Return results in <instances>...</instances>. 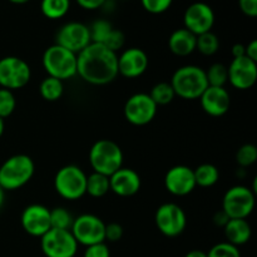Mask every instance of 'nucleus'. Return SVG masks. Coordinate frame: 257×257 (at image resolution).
<instances>
[{
	"label": "nucleus",
	"mask_w": 257,
	"mask_h": 257,
	"mask_svg": "<svg viewBox=\"0 0 257 257\" xmlns=\"http://www.w3.org/2000/svg\"><path fill=\"white\" fill-rule=\"evenodd\" d=\"M77 74L89 84H109L119 75L117 53L99 43H90L77 54Z\"/></svg>",
	"instance_id": "obj_1"
},
{
	"label": "nucleus",
	"mask_w": 257,
	"mask_h": 257,
	"mask_svg": "<svg viewBox=\"0 0 257 257\" xmlns=\"http://www.w3.org/2000/svg\"><path fill=\"white\" fill-rule=\"evenodd\" d=\"M170 83L175 94L187 100L200 99L208 87L206 70L197 65H185L178 68L173 73Z\"/></svg>",
	"instance_id": "obj_2"
},
{
	"label": "nucleus",
	"mask_w": 257,
	"mask_h": 257,
	"mask_svg": "<svg viewBox=\"0 0 257 257\" xmlns=\"http://www.w3.org/2000/svg\"><path fill=\"white\" fill-rule=\"evenodd\" d=\"M34 171V161L29 156H12L0 167V187L4 191L19 190L32 180Z\"/></svg>",
	"instance_id": "obj_3"
},
{
	"label": "nucleus",
	"mask_w": 257,
	"mask_h": 257,
	"mask_svg": "<svg viewBox=\"0 0 257 257\" xmlns=\"http://www.w3.org/2000/svg\"><path fill=\"white\" fill-rule=\"evenodd\" d=\"M89 163L94 172L110 177L123 167V152L113 141L99 140L90 148Z\"/></svg>",
	"instance_id": "obj_4"
},
{
	"label": "nucleus",
	"mask_w": 257,
	"mask_h": 257,
	"mask_svg": "<svg viewBox=\"0 0 257 257\" xmlns=\"http://www.w3.org/2000/svg\"><path fill=\"white\" fill-rule=\"evenodd\" d=\"M42 62L48 77L57 78L63 82L77 74V54L58 44L45 50Z\"/></svg>",
	"instance_id": "obj_5"
},
{
	"label": "nucleus",
	"mask_w": 257,
	"mask_h": 257,
	"mask_svg": "<svg viewBox=\"0 0 257 257\" xmlns=\"http://www.w3.org/2000/svg\"><path fill=\"white\" fill-rule=\"evenodd\" d=\"M54 187L60 197L77 201L87 193V175L78 166H64L55 175Z\"/></svg>",
	"instance_id": "obj_6"
},
{
	"label": "nucleus",
	"mask_w": 257,
	"mask_h": 257,
	"mask_svg": "<svg viewBox=\"0 0 257 257\" xmlns=\"http://www.w3.org/2000/svg\"><path fill=\"white\" fill-rule=\"evenodd\" d=\"M255 208V192L245 186H233L225 193L222 200V211L230 220L246 218Z\"/></svg>",
	"instance_id": "obj_7"
},
{
	"label": "nucleus",
	"mask_w": 257,
	"mask_h": 257,
	"mask_svg": "<svg viewBox=\"0 0 257 257\" xmlns=\"http://www.w3.org/2000/svg\"><path fill=\"white\" fill-rule=\"evenodd\" d=\"M70 232L74 236L78 245L80 243L88 247V246L104 242L105 223L98 216L84 213L74 218Z\"/></svg>",
	"instance_id": "obj_8"
},
{
	"label": "nucleus",
	"mask_w": 257,
	"mask_h": 257,
	"mask_svg": "<svg viewBox=\"0 0 257 257\" xmlns=\"http://www.w3.org/2000/svg\"><path fill=\"white\" fill-rule=\"evenodd\" d=\"M40 247L47 257H74L78 242L70 230L50 228L40 237Z\"/></svg>",
	"instance_id": "obj_9"
},
{
	"label": "nucleus",
	"mask_w": 257,
	"mask_h": 257,
	"mask_svg": "<svg viewBox=\"0 0 257 257\" xmlns=\"http://www.w3.org/2000/svg\"><path fill=\"white\" fill-rule=\"evenodd\" d=\"M32 78V70L24 59L18 57H5L0 59V85L5 89L14 90L25 87Z\"/></svg>",
	"instance_id": "obj_10"
},
{
	"label": "nucleus",
	"mask_w": 257,
	"mask_h": 257,
	"mask_svg": "<svg viewBox=\"0 0 257 257\" xmlns=\"http://www.w3.org/2000/svg\"><path fill=\"white\" fill-rule=\"evenodd\" d=\"M157 228L167 237H176L185 231L187 217L182 207L176 203H163L156 212Z\"/></svg>",
	"instance_id": "obj_11"
},
{
	"label": "nucleus",
	"mask_w": 257,
	"mask_h": 257,
	"mask_svg": "<svg viewBox=\"0 0 257 257\" xmlns=\"http://www.w3.org/2000/svg\"><path fill=\"white\" fill-rule=\"evenodd\" d=\"M157 104L147 93H137L127 99L124 104V117L131 124L146 125L155 119Z\"/></svg>",
	"instance_id": "obj_12"
},
{
	"label": "nucleus",
	"mask_w": 257,
	"mask_h": 257,
	"mask_svg": "<svg viewBox=\"0 0 257 257\" xmlns=\"http://www.w3.org/2000/svg\"><path fill=\"white\" fill-rule=\"evenodd\" d=\"M90 43L92 40H90L89 27L79 22H70L58 30L55 44L78 54Z\"/></svg>",
	"instance_id": "obj_13"
},
{
	"label": "nucleus",
	"mask_w": 257,
	"mask_h": 257,
	"mask_svg": "<svg viewBox=\"0 0 257 257\" xmlns=\"http://www.w3.org/2000/svg\"><path fill=\"white\" fill-rule=\"evenodd\" d=\"M183 23H185L186 29L197 37L203 33L211 32L215 24V13L212 8L206 3H193L186 9Z\"/></svg>",
	"instance_id": "obj_14"
},
{
	"label": "nucleus",
	"mask_w": 257,
	"mask_h": 257,
	"mask_svg": "<svg viewBox=\"0 0 257 257\" xmlns=\"http://www.w3.org/2000/svg\"><path fill=\"white\" fill-rule=\"evenodd\" d=\"M228 82L240 90H247L255 85L257 80V63L247 57L233 58L227 67Z\"/></svg>",
	"instance_id": "obj_15"
},
{
	"label": "nucleus",
	"mask_w": 257,
	"mask_h": 257,
	"mask_svg": "<svg viewBox=\"0 0 257 257\" xmlns=\"http://www.w3.org/2000/svg\"><path fill=\"white\" fill-rule=\"evenodd\" d=\"M22 227L30 236L42 237L52 228L50 210L43 205H30L22 213Z\"/></svg>",
	"instance_id": "obj_16"
},
{
	"label": "nucleus",
	"mask_w": 257,
	"mask_h": 257,
	"mask_svg": "<svg viewBox=\"0 0 257 257\" xmlns=\"http://www.w3.org/2000/svg\"><path fill=\"white\" fill-rule=\"evenodd\" d=\"M165 186L173 196H187L196 188L195 173L192 168L187 166L178 165L170 168L166 173Z\"/></svg>",
	"instance_id": "obj_17"
},
{
	"label": "nucleus",
	"mask_w": 257,
	"mask_h": 257,
	"mask_svg": "<svg viewBox=\"0 0 257 257\" xmlns=\"http://www.w3.org/2000/svg\"><path fill=\"white\" fill-rule=\"evenodd\" d=\"M148 68V55L140 48H128L118 55V73L125 78H138Z\"/></svg>",
	"instance_id": "obj_18"
},
{
	"label": "nucleus",
	"mask_w": 257,
	"mask_h": 257,
	"mask_svg": "<svg viewBox=\"0 0 257 257\" xmlns=\"http://www.w3.org/2000/svg\"><path fill=\"white\" fill-rule=\"evenodd\" d=\"M201 107L211 117H222L230 109V93L225 87H210L200 97Z\"/></svg>",
	"instance_id": "obj_19"
},
{
	"label": "nucleus",
	"mask_w": 257,
	"mask_h": 257,
	"mask_svg": "<svg viewBox=\"0 0 257 257\" xmlns=\"http://www.w3.org/2000/svg\"><path fill=\"white\" fill-rule=\"evenodd\" d=\"M141 185L140 175L132 168L122 167L109 177L110 191L120 197L135 196L141 190Z\"/></svg>",
	"instance_id": "obj_20"
},
{
	"label": "nucleus",
	"mask_w": 257,
	"mask_h": 257,
	"mask_svg": "<svg viewBox=\"0 0 257 257\" xmlns=\"http://www.w3.org/2000/svg\"><path fill=\"white\" fill-rule=\"evenodd\" d=\"M196 40L197 37L187 30L186 28L177 29L171 34L168 39L170 50L177 57H187L196 50Z\"/></svg>",
	"instance_id": "obj_21"
},
{
	"label": "nucleus",
	"mask_w": 257,
	"mask_h": 257,
	"mask_svg": "<svg viewBox=\"0 0 257 257\" xmlns=\"http://www.w3.org/2000/svg\"><path fill=\"white\" fill-rule=\"evenodd\" d=\"M223 230H225V236L227 238V242L236 246V247L247 243L250 241L251 235H252L250 223L247 222V220H243V218L228 220Z\"/></svg>",
	"instance_id": "obj_22"
},
{
	"label": "nucleus",
	"mask_w": 257,
	"mask_h": 257,
	"mask_svg": "<svg viewBox=\"0 0 257 257\" xmlns=\"http://www.w3.org/2000/svg\"><path fill=\"white\" fill-rule=\"evenodd\" d=\"M193 173H195L196 186L200 187H212L220 180L218 168L211 163L200 165L196 170H193Z\"/></svg>",
	"instance_id": "obj_23"
},
{
	"label": "nucleus",
	"mask_w": 257,
	"mask_h": 257,
	"mask_svg": "<svg viewBox=\"0 0 257 257\" xmlns=\"http://www.w3.org/2000/svg\"><path fill=\"white\" fill-rule=\"evenodd\" d=\"M110 191L109 177L100 173L93 172L87 176V193L92 197L99 198L107 195Z\"/></svg>",
	"instance_id": "obj_24"
},
{
	"label": "nucleus",
	"mask_w": 257,
	"mask_h": 257,
	"mask_svg": "<svg viewBox=\"0 0 257 257\" xmlns=\"http://www.w3.org/2000/svg\"><path fill=\"white\" fill-rule=\"evenodd\" d=\"M40 95L43 99L47 102H55V100L60 99L64 92V85H63L62 80L57 79L53 77H47L42 80L39 87Z\"/></svg>",
	"instance_id": "obj_25"
},
{
	"label": "nucleus",
	"mask_w": 257,
	"mask_h": 257,
	"mask_svg": "<svg viewBox=\"0 0 257 257\" xmlns=\"http://www.w3.org/2000/svg\"><path fill=\"white\" fill-rule=\"evenodd\" d=\"M70 8V0H42L40 10L48 19H60Z\"/></svg>",
	"instance_id": "obj_26"
},
{
	"label": "nucleus",
	"mask_w": 257,
	"mask_h": 257,
	"mask_svg": "<svg viewBox=\"0 0 257 257\" xmlns=\"http://www.w3.org/2000/svg\"><path fill=\"white\" fill-rule=\"evenodd\" d=\"M150 97L152 98V100L158 107V105L170 104V103L175 99L176 94L171 83L161 82L157 83V84L152 88V90H151L150 93Z\"/></svg>",
	"instance_id": "obj_27"
},
{
	"label": "nucleus",
	"mask_w": 257,
	"mask_h": 257,
	"mask_svg": "<svg viewBox=\"0 0 257 257\" xmlns=\"http://www.w3.org/2000/svg\"><path fill=\"white\" fill-rule=\"evenodd\" d=\"M196 49L203 55H213L220 49V40L216 34L212 32L203 33V34L197 35L196 40Z\"/></svg>",
	"instance_id": "obj_28"
},
{
	"label": "nucleus",
	"mask_w": 257,
	"mask_h": 257,
	"mask_svg": "<svg viewBox=\"0 0 257 257\" xmlns=\"http://www.w3.org/2000/svg\"><path fill=\"white\" fill-rule=\"evenodd\" d=\"M206 77L210 87H225L228 82L227 67L222 63H215L206 70Z\"/></svg>",
	"instance_id": "obj_29"
},
{
	"label": "nucleus",
	"mask_w": 257,
	"mask_h": 257,
	"mask_svg": "<svg viewBox=\"0 0 257 257\" xmlns=\"http://www.w3.org/2000/svg\"><path fill=\"white\" fill-rule=\"evenodd\" d=\"M74 218L64 207H55L50 210V225L58 230H70Z\"/></svg>",
	"instance_id": "obj_30"
},
{
	"label": "nucleus",
	"mask_w": 257,
	"mask_h": 257,
	"mask_svg": "<svg viewBox=\"0 0 257 257\" xmlns=\"http://www.w3.org/2000/svg\"><path fill=\"white\" fill-rule=\"evenodd\" d=\"M257 161V148L255 145L246 143L238 148L236 153V162L241 168H246L252 166Z\"/></svg>",
	"instance_id": "obj_31"
},
{
	"label": "nucleus",
	"mask_w": 257,
	"mask_h": 257,
	"mask_svg": "<svg viewBox=\"0 0 257 257\" xmlns=\"http://www.w3.org/2000/svg\"><path fill=\"white\" fill-rule=\"evenodd\" d=\"M113 27L110 25L109 22H107V20H95L92 24V27L89 28L90 40H92V43H99V44H103V42H104L105 38L109 35Z\"/></svg>",
	"instance_id": "obj_32"
},
{
	"label": "nucleus",
	"mask_w": 257,
	"mask_h": 257,
	"mask_svg": "<svg viewBox=\"0 0 257 257\" xmlns=\"http://www.w3.org/2000/svg\"><path fill=\"white\" fill-rule=\"evenodd\" d=\"M17 107V99L12 90L2 88L0 89V118H7L12 114Z\"/></svg>",
	"instance_id": "obj_33"
},
{
	"label": "nucleus",
	"mask_w": 257,
	"mask_h": 257,
	"mask_svg": "<svg viewBox=\"0 0 257 257\" xmlns=\"http://www.w3.org/2000/svg\"><path fill=\"white\" fill-rule=\"evenodd\" d=\"M207 257H241L240 250L228 242H220L207 252Z\"/></svg>",
	"instance_id": "obj_34"
},
{
	"label": "nucleus",
	"mask_w": 257,
	"mask_h": 257,
	"mask_svg": "<svg viewBox=\"0 0 257 257\" xmlns=\"http://www.w3.org/2000/svg\"><path fill=\"white\" fill-rule=\"evenodd\" d=\"M173 0H141L143 9L151 14H162L167 12Z\"/></svg>",
	"instance_id": "obj_35"
},
{
	"label": "nucleus",
	"mask_w": 257,
	"mask_h": 257,
	"mask_svg": "<svg viewBox=\"0 0 257 257\" xmlns=\"http://www.w3.org/2000/svg\"><path fill=\"white\" fill-rule=\"evenodd\" d=\"M124 42H125L124 34H123L120 30L114 29V28H113L112 32L109 33V35H108V37L105 38L104 42H103V45H105V47H107L108 49L112 50V52L117 53L118 50L122 49L123 45H124Z\"/></svg>",
	"instance_id": "obj_36"
},
{
	"label": "nucleus",
	"mask_w": 257,
	"mask_h": 257,
	"mask_svg": "<svg viewBox=\"0 0 257 257\" xmlns=\"http://www.w3.org/2000/svg\"><path fill=\"white\" fill-rule=\"evenodd\" d=\"M83 257H110V252L105 242L97 243V245L88 246L84 251Z\"/></svg>",
	"instance_id": "obj_37"
},
{
	"label": "nucleus",
	"mask_w": 257,
	"mask_h": 257,
	"mask_svg": "<svg viewBox=\"0 0 257 257\" xmlns=\"http://www.w3.org/2000/svg\"><path fill=\"white\" fill-rule=\"evenodd\" d=\"M123 237V227L117 222L105 225V240L110 242H117Z\"/></svg>",
	"instance_id": "obj_38"
},
{
	"label": "nucleus",
	"mask_w": 257,
	"mask_h": 257,
	"mask_svg": "<svg viewBox=\"0 0 257 257\" xmlns=\"http://www.w3.org/2000/svg\"><path fill=\"white\" fill-rule=\"evenodd\" d=\"M238 5L246 17H257V0H238Z\"/></svg>",
	"instance_id": "obj_39"
},
{
	"label": "nucleus",
	"mask_w": 257,
	"mask_h": 257,
	"mask_svg": "<svg viewBox=\"0 0 257 257\" xmlns=\"http://www.w3.org/2000/svg\"><path fill=\"white\" fill-rule=\"evenodd\" d=\"M107 0H77L78 5L85 10H95L105 4Z\"/></svg>",
	"instance_id": "obj_40"
},
{
	"label": "nucleus",
	"mask_w": 257,
	"mask_h": 257,
	"mask_svg": "<svg viewBox=\"0 0 257 257\" xmlns=\"http://www.w3.org/2000/svg\"><path fill=\"white\" fill-rule=\"evenodd\" d=\"M245 55L257 63V40L253 39L245 47Z\"/></svg>",
	"instance_id": "obj_41"
},
{
	"label": "nucleus",
	"mask_w": 257,
	"mask_h": 257,
	"mask_svg": "<svg viewBox=\"0 0 257 257\" xmlns=\"http://www.w3.org/2000/svg\"><path fill=\"white\" fill-rule=\"evenodd\" d=\"M228 220H230V218L227 217V215H226L222 210L218 211V212L213 216V222L217 226H221V227H225V225L228 222Z\"/></svg>",
	"instance_id": "obj_42"
},
{
	"label": "nucleus",
	"mask_w": 257,
	"mask_h": 257,
	"mask_svg": "<svg viewBox=\"0 0 257 257\" xmlns=\"http://www.w3.org/2000/svg\"><path fill=\"white\" fill-rule=\"evenodd\" d=\"M232 57L233 58H241L245 57V45L243 44H235L232 47Z\"/></svg>",
	"instance_id": "obj_43"
},
{
	"label": "nucleus",
	"mask_w": 257,
	"mask_h": 257,
	"mask_svg": "<svg viewBox=\"0 0 257 257\" xmlns=\"http://www.w3.org/2000/svg\"><path fill=\"white\" fill-rule=\"evenodd\" d=\"M185 257H207V253L201 250H192L187 253Z\"/></svg>",
	"instance_id": "obj_44"
},
{
	"label": "nucleus",
	"mask_w": 257,
	"mask_h": 257,
	"mask_svg": "<svg viewBox=\"0 0 257 257\" xmlns=\"http://www.w3.org/2000/svg\"><path fill=\"white\" fill-rule=\"evenodd\" d=\"M3 205H4V190L0 187V210H2Z\"/></svg>",
	"instance_id": "obj_45"
},
{
	"label": "nucleus",
	"mask_w": 257,
	"mask_h": 257,
	"mask_svg": "<svg viewBox=\"0 0 257 257\" xmlns=\"http://www.w3.org/2000/svg\"><path fill=\"white\" fill-rule=\"evenodd\" d=\"M4 128H5L4 119H3V118H0V137H2L3 133H4Z\"/></svg>",
	"instance_id": "obj_46"
},
{
	"label": "nucleus",
	"mask_w": 257,
	"mask_h": 257,
	"mask_svg": "<svg viewBox=\"0 0 257 257\" xmlns=\"http://www.w3.org/2000/svg\"><path fill=\"white\" fill-rule=\"evenodd\" d=\"M10 3H13V4H25V3L30 2V0H9Z\"/></svg>",
	"instance_id": "obj_47"
}]
</instances>
